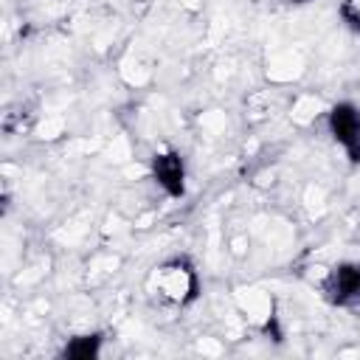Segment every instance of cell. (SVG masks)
Wrapping results in <instances>:
<instances>
[{
    "mask_svg": "<svg viewBox=\"0 0 360 360\" xmlns=\"http://www.w3.org/2000/svg\"><path fill=\"white\" fill-rule=\"evenodd\" d=\"M149 292H155L163 304L183 307L197 292V276L186 262H163L149 276Z\"/></svg>",
    "mask_w": 360,
    "mask_h": 360,
    "instance_id": "obj_1",
    "label": "cell"
},
{
    "mask_svg": "<svg viewBox=\"0 0 360 360\" xmlns=\"http://www.w3.org/2000/svg\"><path fill=\"white\" fill-rule=\"evenodd\" d=\"M233 301L245 323L253 329H267L276 318V298L262 287H239L233 292Z\"/></svg>",
    "mask_w": 360,
    "mask_h": 360,
    "instance_id": "obj_2",
    "label": "cell"
},
{
    "mask_svg": "<svg viewBox=\"0 0 360 360\" xmlns=\"http://www.w3.org/2000/svg\"><path fill=\"white\" fill-rule=\"evenodd\" d=\"M307 70V59L298 48L287 45V48H273L264 59V76L270 84H292L304 76Z\"/></svg>",
    "mask_w": 360,
    "mask_h": 360,
    "instance_id": "obj_3",
    "label": "cell"
},
{
    "mask_svg": "<svg viewBox=\"0 0 360 360\" xmlns=\"http://www.w3.org/2000/svg\"><path fill=\"white\" fill-rule=\"evenodd\" d=\"M326 292L340 307H357L360 304V264L332 267V278L326 284Z\"/></svg>",
    "mask_w": 360,
    "mask_h": 360,
    "instance_id": "obj_4",
    "label": "cell"
},
{
    "mask_svg": "<svg viewBox=\"0 0 360 360\" xmlns=\"http://www.w3.org/2000/svg\"><path fill=\"white\" fill-rule=\"evenodd\" d=\"M152 177L158 180V186L169 194H180L183 191V163L174 152H163L155 155L152 160Z\"/></svg>",
    "mask_w": 360,
    "mask_h": 360,
    "instance_id": "obj_5",
    "label": "cell"
},
{
    "mask_svg": "<svg viewBox=\"0 0 360 360\" xmlns=\"http://www.w3.org/2000/svg\"><path fill=\"white\" fill-rule=\"evenodd\" d=\"M118 76H121V82H124L127 87H132V90H143V87L152 84V79H155V68H152L143 56H138L135 51H129L127 56L118 59Z\"/></svg>",
    "mask_w": 360,
    "mask_h": 360,
    "instance_id": "obj_6",
    "label": "cell"
},
{
    "mask_svg": "<svg viewBox=\"0 0 360 360\" xmlns=\"http://www.w3.org/2000/svg\"><path fill=\"white\" fill-rule=\"evenodd\" d=\"M323 110H326V104L318 93H298L290 101V121L295 127H312L323 115Z\"/></svg>",
    "mask_w": 360,
    "mask_h": 360,
    "instance_id": "obj_7",
    "label": "cell"
},
{
    "mask_svg": "<svg viewBox=\"0 0 360 360\" xmlns=\"http://www.w3.org/2000/svg\"><path fill=\"white\" fill-rule=\"evenodd\" d=\"M301 205L309 219H321L329 211V191L321 183H307L301 191Z\"/></svg>",
    "mask_w": 360,
    "mask_h": 360,
    "instance_id": "obj_8",
    "label": "cell"
},
{
    "mask_svg": "<svg viewBox=\"0 0 360 360\" xmlns=\"http://www.w3.org/2000/svg\"><path fill=\"white\" fill-rule=\"evenodd\" d=\"M65 129H68L65 115H59V112H45V115L34 124V138H37V141H45V143H53V141H59V138L65 135Z\"/></svg>",
    "mask_w": 360,
    "mask_h": 360,
    "instance_id": "obj_9",
    "label": "cell"
},
{
    "mask_svg": "<svg viewBox=\"0 0 360 360\" xmlns=\"http://www.w3.org/2000/svg\"><path fill=\"white\" fill-rule=\"evenodd\" d=\"M197 127L205 138H222L228 132V112L219 110V107H211V110H202L197 115Z\"/></svg>",
    "mask_w": 360,
    "mask_h": 360,
    "instance_id": "obj_10",
    "label": "cell"
},
{
    "mask_svg": "<svg viewBox=\"0 0 360 360\" xmlns=\"http://www.w3.org/2000/svg\"><path fill=\"white\" fill-rule=\"evenodd\" d=\"M118 267H121V256H115V253H98V256L90 262V267H87V278L112 276Z\"/></svg>",
    "mask_w": 360,
    "mask_h": 360,
    "instance_id": "obj_11",
    "label": "cell"
},
{
    "mask_svg": "<svg viewBox=\"0 0 360 360\" xmlns=\"http://www.w3.org/2000/svg\"><path fill=\"white\" fill-rule=\"evenodd\" d=\"M107 160H112L118 166H127L129 160H135L132 158V143H129L127 135H112V141L107 143Z\"/></svg>",
    "mask_w": 360,
    "mask_h": 360,
    "instance_id": "obj_12",
    "label": "cell"
},
{
    "mask_svg": "<svg viewBox=\"0 0 360 360\" xmlns=\"http://www.w3.org/2000/svg\"><path fill=\"white\" fill-rule=\"evenodd\" d=\"M68 357H98V338L96 335H82L73 338V343L65 346Z\"/></svg>",
    "mask_w": 360,
    "mask_h": 360,
    "instance_id": "obj_13",
    "label": "cell"
},
{
    "mask_svg": "<svg viewBox=\"0 0 360 360\" xmlns=\"http://www.w3.org/2000/svg\"><path fill=\"white\" fill-rule=\"evenodd\" d=\"M304 278H307V284L326 290V284H329V278H332V267H329V264H321V262L307 264V267H304Z\"/></svg>",
    "mask_w": 360,
    "mask_h": 360,
    "instance_id": "obj_14",
    "label": "cell"
},
{
    "mask_svg": "<svg viewBox=\"0 0 360 360\" xmlns=\"http://www.w3.org/2000/svg\"><path fill=\"white\" fill-rule=\"evenodd\" d=\"M194 352H197V354H202V357H222V354H225V343H222L219 338L205 335V338H197Z\"/></svg>",
    "mask_w": 360,
    "mask_h": 360,
    "instance_id": "obj_15",
    "label": "cell"
},
{
    "mask_svg": "<svg viewBox=\"0 0 360 360\" xmlns=\"http://www.w3.org/2000/svg\"><path fill=\"white\" fill-rule=\"evenodd\" d=\"M228 253H231L233 259H248V253H250V233H248V231L231 233V239H228Z\"/></svg>",
    "mask_w": 360,
    "mask_h": 360,
    "instance_id": "obj_16",
    "label": "cell"
},
{
    "mask_svg": "<svg viewBox=\"0 0 360 360\" xmlns=\"http://www.w3.org/2000/svg\"><path fill=\"white\" fill-rule=\"evenodd\" d=\"M45 273H48V259H39L37 264H28V267L14 278V284H37Z\"/></svg>",
    "mask_w": 360,
    "mask_h": 360,
    "instance_id": "obj_17",
    "label": "cell"
},
{
    "mask_svg": "<svg viewBox=\"0 0 360 360\" xmlns=\"http://www.w3.org/2000/svg\"><path fill=\"white\" fill-rule=\"evenodd\" d=\"M276 183H278V172H276V169H270V166L253 174V186H256V188H273Z\"/></svg>",
    "mask_w": 360,
    "mask_h": 360,
    "instance_id": "obj_18",
    "label": "cell"
},
{
    "mask_svg": "<svg viewBox=\"0 0 360 360\" xmlns=\"http://www.w3.org/2000/svg\"><path fill=\"white\" fill-rule=\"evenodd\" d=\"M340 14H343L346 22H352V25L360 28V0H343L340 3Z\"/></svg>",
    "mask_w": 360,
    "mask_h": 360,
    "instance_id": "obj_19",
    "label": "cell"
},
{
    "mask_svg": "<svg viewBox=\"0 0 360 360\" xmlns=\"http://www.w3.org/2000/svg\"><path fill=\"white\" fill-rule=\"evenodd\" d=\"M338 357H360V346H349V349H340Z\"/></svg>",
    "mask_w": 360,
    "mask_h": 360,
    "instance_id": "obj_20",
    "label": "cell"
},
{
    "mask_svg": "<svg viewBox=\"0 0 360 360\" xmlns=\"http://www.w3.org/2000/svg\"><path fill=\"white\" fill-rule=\"evenodd\" d=\"M180 3H183L188 11H197V8H202V3H200V0H180Z\"/></svg>",
    "mask_w": 360,
    "mask_h": 360,
    "instance_id": "obj_21",
    "label": "cell"
},
{
    "mask_svg": "<svg viewBox=\"0 0 360 360\" xmlns=\"http://www.w3.org/2000/svg\"><path fill=\"white\" fill-rule=\"evenodd\" d=\"M357 332H360V326H357Z\"/></svg>",
    "mask_w": 360,
    "mask_h": 360,
    "instance_id": "obj_22",
    "label": "cell"
},
{
    "mask_svg": "<svg viewBox=\"0 0 360 360\" xmlns=\"http://www.w3.org/2000/svg\"><path fill=\"white\" fill-rule=\"evenodd\" d=\"M295 3H301V0H295Z\"/></svg>",
    "mask_w": 360,
    "mask_h": 360,
    "instance_id": "obj_23",
    "label": "cell"
}]
</instances>
